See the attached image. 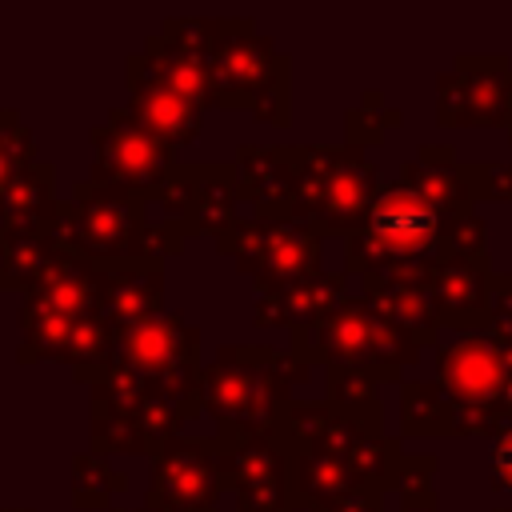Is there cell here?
I'll use <instances>...</instances> for the list:
<instances>
[{"mask_svg": "<svg viewBox=\"0 0 512 512\" xmlns=\"http://www.w3.org/2000/svg\"><path fill=\"white\" fill-rule=\"evenodd\" d=\"M252 216L296 220L320 236H356L380 196V172L356 144H240L232 156Z\"/></svg>", "mask_w": 512, "mask_h": 512, "instance_id": "1", "label": "cell"}, {"mask_svg": "<svg viewBox=\"0 0 512 512\" xmlns=\"http://www.w3.org/2000/svg\"><path fill=\"white\" fill-rule=\"evenodd\" d=\"M280 420L292 436L296 512H312L352 492H396V472L408 456L400 436H384V428L352 420L328 400H292Z\"/></svg>", "mask_w": 512, "mask_h": 512, "instance_id": "2", "label": "cell"}, {"mask_svg": "<svg viewBox=\"0 0 512 512\" xmlns=\"http://www.w3.org/2000/svg\"><path fill=\"white\" fill-rule=\"evenodd\" d=\"M452 256H488L480 216H448L404 180H388L368 212L364 232L344 240V272H420Z\"/></svg>", "mask_w": 512, "mask_h": 512, "instance_id": "3", "label": "cell"}, {"mask_svg": "<svg viewBox=\"0 0 512 512\" xmlns=\"http://www.w3.org/2000/svg\"><path fill=\"white\" fill-rule=\"evenodd\" d=\"M152 200L132 188L92 184L88 176L72 184L64 200V216L56 224V240L68 256L88 260L100 272L164 264L188 240L168 220H148Z\"/></svg>", "mask_w": 512, "mask_h": 512, "instance_id": "4", "label": "cell"}, {"mask_svg": "<svg viewBox=\"0 0 512 512\" xmlns=\"http://www.w3.org/2000/svg\"><path fill=\"white\" fill-rule=\"evenodd\" d=\"M308 376L312 368L292 352L268 344H220L204 364V416L216 424V440L232 444L272 428Z\"/></svg>", "mask_w": 512, "mask_h": 512, "instance_id": "5", "label": "cell"}, {"mask_svg": "<svg viewBox=\"0 0 512 512\" xmlns=\"http://www.w3.org/2000/svg\"><path fill=\"white\" fill-rule=\"evenodd\" d=\"M208 64L216 108L248 112L272 128L292 124V56H284L272 36L256 32L248 16H224Z\"/></svg>", "mask_w": 512, "mask_h": 512, "instance_id": "6", "label": "cell"}, {"mask_svg": "<svg viewBox=\"0 0 512 512\" xmlns=\"http://www.w3.org/2000/svg\"><path fill=\"white\" fill-rule=\"evenodd\" d=\"M288 340V352L308 368L348 364L372 372L380 384H404V368L420 360V344L392 328L384 316H376L364 296H352L340 312H332L320 324L288 332Z\"/></svg>", "mask_w": 512, "mask_h": 512, "instance_id": "7", "label": "cell"}, {"mask_svg": "<svg viewBox=\"0 0 512 512\" xmlns=\"http://www.w3.org/2000/svg\"><path fill=\"white\" fill-rule=\"evenodd\" d=\"M116 360L132 368L152 396L176 404L184 420L204 416V360L200 328L180 312L116 328Z\"/></svg>", "mask_w": 512, "mask_h": 512, "instance_id": "8", "label": "cell"}, {"mask_svg": "<svg viewBox=\"0 0 512 512\" xmlns=\"http://www.w3.org/2000/svg\"><path fill=\"white\" fill-rule=\"evenodd\" d=\"M216 248L236 260L240 276H248L260 292L288 288L296 280H308L320 268L324 236L296 220H268V216H240Z\"/></svg>", "mask_w": 512, "mask_h": 512, "instance_id": "9", "label": "cell"}, {"mask_svg": "<svg viewBox=\"0 0 512 512\" xmlns=\"http://www.w3.org/2000/svg\"><path fill=\"white\" fill-rule=\"evenodd\" d=\"M512 120V60L500 52H456L436 72L440 128H508Z\"/></svg>", "mask_w": 512, "mask_h": 512, "instance_id": "10", "label": "cell"}, {"mask_svg": "<svg viewBox=\"0 0 512 512\" xmlns=\"http://www.w3.org/2000/svg\"><path fill=\"white\" fill-rule=\"evenodd\" d=\"M240 172L236 164H176L164 184L152 192V208L160 220L176 224L184 240L192 236H224L240 212Z\"/></svg>", "mask_w": 512, "mask_h": 512, "instance_id": "11", "label": "cell"}, {"mask_svg": "<svg viewBox=\"0 0 512 512\" xmlns=\"http://www.w3.org/2000/svg\"><path fill=\"white\" fill-rule=\"evenodd\" d=\"M88 140H92V152H96L88 180L108 184V188H132V192H144L148 200L164 184V176L180 164L176 148H168L156 132H148L128 112V104L108 108L104 124H96L88 132Z\"/></svg>", "mask_w": 512, "mask_h": 512, "instance_id": "12", "label": "cell"}, {"mask_svg": "<svg viewBox=\"0 0 512 512\" xmlns=\"http://www.w3.org/2000/svg\"><path fill=\"white\" fill-rule=\"evenodd\" d=\"M220 464H224V488L236 496V512H296L292 436L284 420L224 444Z\"/></svg>", "mask_w": 512, "mask_h": 512, "instance_id": "13", "label": "cell"}, {"mask_svg": "<svg viewBox=\"0 0 512 512\" xmlns=\"http://www.w3.org/2000/svg\"><path fill=\"white\" fill-rule=\"evenodd\" d=\"M224 444L216 436H176L152 456L144 508L152 512H216L224 488Z\"/></svg>", "mask_w": 512, "mask_h": 512, "instance_id": "14", "label": "cell"}, {"mask_svg": "<svg viewBox=\"0 0 512 512\" xmlns=\"http://www.w3.org/2000/svg\"><path fill=\"white\" fill-rule=\"evenodd\" d=\"M492 260L488 256H452L424 272V288L436 300L440 324L468 332H488L492 324Z\"/></svg>", "mask_w": 512, "mask_h": 512, "instance_id": "15", "label": "cell"}, {"mask_svg": "<svg viewBox=\"0 0 512 512\" xmlns=\"http://www.w3.org/2000/svg\"><path fill=\"white\" fill-rule=\"evenodd\" d=\"M124 84H128V112L156 132L168 148H188L192 140H200V124H204V108H196L188 96H180L176 88H168L164 80L152 76L144 52H132L124 60Z\"/></svg>", "mask_w": 512, "mask_h": 512, "instance_id": "16", "label": "cell"}, {"mask_svg": "<svg viewBox=\"0 0 512 512\" xmlns=\"http://www.w3.org/2000/svg\"><path fill=\"white\" fill-rule=\"evenodd\" d=\"M424 272H372L360 284V296L368 300V308L376 316H384L392 328H400L408 340H416L420 348H440V312L432 292L424 288Z\"/></svg>", "mask_w": 512, "mask_h": 512, "instance_id": "17", "label": "cell"}, {"mask_svg": "<svg viewBox=\"0 0 512 512\" xmlns=\"http://www.w3.org/2000/svg\"><path fill=\"white\" fill-rule=\"evenodd\" d=\"M348 300H352L348 272H316V276L296 280L288 288L260 292L256 308H252V324L256 328H288V332H296V328L328 320Z\"/></svg>", "mask_w": 512, "mask_h": 512, "instance_id": "18", "label": "cell"}, {"mask_svg": "<svg viewBox=\"0 0 512 512\" xmlns=\"http://www.w3.org/2000/svg\"><path fill=\"white\" fill-rule=\"evenodd\" d=\"M64 200L56 196V168L48 160L32 164L12 184H0V232H40L56 228Z\"/></svg>", "mask_w": 512, "mask_h": 512, "instance_id": "19", "label": "cell"}, {"mask_svg": "<svg viewBox=\"0 0 512 512\" xmlns=\"http://www.w3.org/2000/svg\"><path fill=\"white\" fill-rule=\"evenodd\" d=\"M164 316V264L100 272V320L112 328Z\"/></svg>", "mask_w": 512, "mask_h": 512, "instance_id": "20", "label": "cell"}, {"mask_svg": "<svg viewBox=\"0 0 512 512\" xmlns=\"http://www.w3.org/2000/svg\"><path fill=\"white\" fill-rule=\"evenodd\" d=\"M24 300H32L64 320H92V316H100V268L64 252L52 264V272Z\"/></svg>", "mask_w": 512, "mask_h": 512, "instance_id": "21", "label": "cell"}, {"mask_svg": "<svg viewBox=\"0 0 512 512\" xmlns=\"http://www.w3.org/2000/svg\"><path fill=\"white\" fill-rule=\"evenodd\" d=\"M140 52H144V60H148V68H152L156 80H164L168 88H176L180 96H188L196 108H216V84H212L208 56L180 48L164 32H152Z\"/></svg>", "mask_w": 512, "mask_h": 512, "instance_id": "22", "label": "cell"}, {"mask_svg": "<svg viewBox=\"0 0 512 512\" xmlns=\"http://www.w3.org/2000/svg\"><path fill=\"white\" fill-rule=\"evenodd\" d=\"M64 256L56 228H40V232H0V284L8 292L28 296L48 272L52 264Z\"/></svg>", "mask_w": 512, "mask_h": 512, "instance_id": "23", "label": "cell"}, {"mask_svg": "<svg viewBox=\"0 0 512 512\" xmlns=\"http://www.w3.org/2000/svg\"><path fill=\"white\" fill-rule=\"evenodd\" d=\"M460 432V408L440 380H404L400 384V440H444Z\"/></svg>", "mask_w": 512, "mask_h": 512, "instance_id": "24", "label": "cell"}, {"mask_svg": "<svg viewBox=\"0 0 512 512\" xmlns=\"http://www.w3.org/2000/svg\"><path fill=\"white\" fill-rule=\"evenodd\" d=\"M396 180H404L408 188H416L424 200H432L440 212L448 216H476V200L464 176V164H424V160H404Z\"/></svg>", "mask_w": 512, "mask_h": 512, "instance_id": "25", "label": "cell"}, {"mask_svg": "<svg viewBox=\"0 0 512 512\" xmlns=\"http://www.w3.org/2000/svg\"><path fill=\"white\" fill-rule=\"evenodd\" d=\"M324 400L364 424L384 428V404H380V380L364 368H348V364H332L324 368Z\"/></svg>", "mask_w": 512, "mask_h": 512, "instance_id": "26", "label": "cell"}, {"mask_svg": "<svg viewBox=\"0 0 512 512\" xmlns=\"http://www.w3.org/2000/svg\"><path fill=\"white\" fill-rule=\"evenodd\" d=\"M128 492V476L116 472L104 456L96 452H76L72 456V504L76 508H108L112 500Z\"/></svg>", "mask_w": 512, "mask_h": 512, "instance_id": "27", "label": "cell"}, {"mask_svg": "<svg viewBox=\"0 0 512 512\" xmlns=\"http://www.w3.org/2000/svg\"><path fill=\"white\" fill-rule=\"evenodd\" d=\"M400 124H404V112L384 108V96L376 88H368L360 96V104L344 112V144H356V148L368 152L372 144H384L388 128H400Z\"/></svg>", "mask_w": 512, "mask_h": 512, "instance_id": "28", "label": "cell"}, {"mask_svg": "<svg viewBox=\"0 0 512 512\" xmlns=\"http://www.w3.org/2000/svg\"><path fill=\"white\" fill-rule=\"evenodd\" d=\"M36 160V136L32 128H24L16 108L0 112V184H12L16 176H24Z\"/></svg>", "mask_w": 512, "mask_h": 512, "instance_id": "29", "label": "cell"}, {"mask_svg": "<svg viewBox=\"0 0 512 512\" xmlns=\"http://www.w3.org/2000/svg\"><path fill=\"white\" fill-rule=\"evenodd\" d=\"M220 28H224V16H168L160 24V32L168 40H176L180 48L200 52V56H212V48L220 40Z\"/></svg>", "mask_w": 512, "mask_h": 512, "instance_id": "30", "label": "cell"}, {"mask_svg": "<svg viewBox=\"0 0 512 512\" xmlns=\"http://www.w3.org/2000/svg\"><path fill=\"white\" fill-rule=\"evenodd\" d=\"M472 200H496V204H512V164H464Z\"/></svg>", "mask_w": 512, "mask_h": 512, "instance_id": "31", "label": "cell"}, {"mask_svg": "<svg viewBox=\"0 0 512 512\" xmlns=\"http://www.w3.org/2000/svg\"><path fill=\"white\" fill-rule=\"evenodd\" d=\"M436 468H440L436 452H408L404 464H400V472H396V492L408 496V492H424V488H432Z\"/></svg>", "mask_w": 512, "mask_h": 512, "instance_id": "32", "label": "cell"}, {"mask_svg": "<svg viewBox=\"0 0 512 512\" xmlns=\"http://www.w3.org/2000/svg\"><path fill=\"white\" fill-rule=\"evenodd\" d=\"M488 332L512 336V272H496L492 280V324Z\"/></svg>", "mask_w": 512, "mask_h": 512, "instance_id": "33", "label": "cell"}, {"mask_svg": "<svg viewBox=\"0 0 512 512\" xmlns=\"http://www.w3.org/2000/svg\"><path fill=\"white\" fill-rule=\"evenodd\" d=\"M488 476H492V488L496 492H512V432H504L500 440H492Z\"/></svg>", "mask_w": 512, "mask_h": 512, "instance_id": "34", "label": "cell"}, {"mask_svg": "<svg viewBox=\"0 0 512 512\" xmlns=\"http://www.w3.org/2000/svg\"><path fill=\"white\" fill-rule=\"evenodd\" d=\"M380 500L384 496H376V492H352V496L328 500V504H320L312 512H380Z\"/></svg>", "mask_w": 512, "mask_h": 512, "instance_id": "35", "label": "cell"}, {"mask_svg": "<svg viewBox=\"0 0 512 512\" xmlns=\"http://www.w3.org/2000/svg\"><path fill=\"white\" fill-rule=\"evenodd\" d=\"M400 512H440L436 488H424V492H408V496H400Z\"/></svg>", "mask_w": 512, "mask_h": 512, "instance_id": "36", "label": "cell"}, {"mask_svg": "<svg viewBox=\"0 0 512 512\" xmlns=\"http://www.w3.org/2000/svg\"><path fill=\"white\" fill-rule=\"evenodd\" d=\"M416 160H424V164H460L452 144H420L416 148Z\"/></svg>", "mask_w": 512, "mask_h": 512, "instance_id": "37", "label": "cell"}, {"mask_svg": "<svg viewBox=\"0 0 512 512\" xmlns=\"http://www.w3.org/2000/svg\"><path fill=\"white\" fill-rule=\"evenodd\" d=\"M112 512H152V508H112Z\"/></svg>", "mask_w": 512, "mask_h": 512, "instance_id": "38", "label": "cell"}, {"mask_svg": "<svg viewBox=\"0 0 512 512\" xmlns=\"http://www.w3.org/2000/svg\"><path fill=\"white\" fill-rule=\"evenodd\" d=\"M504 136H508V144H512V120H508V128H504Z\"/></svg>", "mask_w": 512, "mask_h": 512, "instance_id": "39", "label": "cell"}, {"mask_svg": "<svg viewBox=\"0 0 512 512\" xmlns=\"http://www.w3.org/2000/svg\"><path fill=\"white\" fill-rule=\"evenodd\" d=\"M8 512H32V508H8Z\"/></svg>", "mask_w": 512, "mask_h": 512, "instance_id": "40", "label": "cell"}, {"mask_svg": "<svg viewBox=\"0 0 512 512\" xmlns=\"http://www.w3.org/2000/svg\"><path fill=\"white\" fill-rule=\"evenodd\" d=\"M492 512H512V508H492Z\"/></svg>", "mask_w": 512, "mask_h": 512, "instance_id": "41", "label": "cell"}]
</instances>
